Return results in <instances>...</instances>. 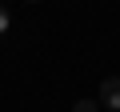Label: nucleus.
Returning a JSON list of instances; mask_svg holds the SVG:
<instances>
[{
	"label": "nucleus",
	"mask_w": 120,
	"mask_h": 112,
	"mask_svg": "<svg viewBox=\"0 0 120 112\" xmlns=\"http://www.w3.org/2000/svg\"><path fill=\"white\" fill-rule=\"evenodd\" d=\"M72 112H100V104H96V100H76Z\"/></svg>",
	"instance_id": "f03ea898"
},
{
	"label": "nucleus",
	"mask_w": 120,
	"mask_h": 112,
	"mask_svg": "<svg viewBox=\"0 0 120 112\" xmlns=\"http://www.w3.org/2000/svg\"><path fill=\"white\" fill-rule=\"evenodd\" d=\"M28 4H40V0H28Z\"/></svg>",
	"instance_id": "20e7f679"
},
{
	"label": "nucleus",
	"mask_w": 120,
	"mask_h": 112,
	"mask_svg": "<svg viewBox=\"0 0 120 112\" xmlns=\"http://www.w3.org/2000/svg\"><path fill=\"white\" fill-rule=\"evenodd\" d=\"M96 104L108 108V112H120V76L100 80V96H96Z\"/></svg>",
	"instance_id": "f257e3e1"
},
{
	"label": "nucleus",
	"mask_w": 120,
	"mask_h": 112,
	"mask_svg": "<svg viewBox=\"0 0 120 112\" xmlns=\"http://www.w3.org/2000/svg\"><path fill=\"white\" fill-rule=\"evenodd\" d=\"M8 28H12V12H8V8H4V4H0V36H4V32H8Z\"/></svg>",
	"instance_id": "7ed1b4c3"
}]
</instances>
